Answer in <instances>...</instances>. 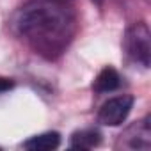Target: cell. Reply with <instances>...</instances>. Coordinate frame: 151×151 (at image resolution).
Segmentation results:
<instances>
[{"instance_id":"obj_6","label":"cell","mask_w":151,"mask_h":151,"mask_svg":"<svg viewBox=\"0 0 151 151\" xmlns=\"http://www.w3.org/2000/svg\"><path fill=\"white\" fill-rule=\"evenodd\" d=\"M101 142V135L98 130L93 128H86V130H78L71 135V142L69 146L75 149H93L96 146H100Z\"/></svg>"},{"instance_id":"obj_8","label":"cell","mask_w":151,"mask_h":151,"mask_svg":"<svg viewBox=\"0 0 151 151\" xmlns=\"http://www.w3.org/2000/svg\"><path fill=\"white\" fill-rule=\"evenodd\" d=\"M94 2H96V4H101V0H94Z\"/></svg>"},{"instance_id":"obj_2","label":"cell","mask_w":151,"mask_h":151,"mask_svg":"<svg viewBox=\"0 0 151 151\" xmlns=\"http://www.w3.org/2000/svg\"><path fill=\"white\" fill-rule=\"evenodd\" d=\"M124 50L126 53L144 68H149L151 62V34L146 23H133L124 34Z\"/></svg>"},{"instance_id":"obj_3","label":"cell","mask_w":151,"mask_h":151,"mask_svg":"<svg viewBox=\"0 0 151 151\" xmlns=\"http://www.w3.org/2000/svg\"><path fill=\"white\" fill-rule=\"evenodd\" d=\"M132 107H133V96L130 94L110 98L107 103L101 105L98 112V121L105 126H119L128 117Z\"/></svg>"},{"instance_id":"obj_1","label":"cell","mask_w":151,"mask_h":151,"mask_svg":"<svg viewBox=\"0 0 151 151\" xmlns=\"http://www.w3.org/2000/svg\"><path fill=\"white\" fill-rule=\"evenodd\" d=\"M18 32L43 55L60 53L73 37V11L59 0H32L16 20Z\"/></svg>"},{"instance_id":"obj_4","label":"cell","mask_w":151,"mask_h":151,"mask_svg":"<svg viewBox=\"0 0 151 151\" xmlns=\"http://www.w3.org/2000/svg\"><path fill=\"white\" fill-rule=\"evenodd\" d=\"M121 86V77H119V73L114 69V68H103L100 73H98V77L94 78L93 82V89L96 93H112L116 91L117 87Z\"/></svg>"},{"instance_id":"obj_5","label":"cell","mask_w":151,"mask_h":151,"mask_svg":"<svg viewBox=\"0 0 151 151\" xmlns=\"http://www.w3.org/2000/svg\"><path fill=\"white\" fill-rule=\"evenodd\" d=\"M59 144H60V135L57 132H46V133H39L25 140L23 147L30 151H50V149L59 147Z\"/></svg>"},{"instance_id":"obj_7","label":"cell","mask_w":151,"mask_h":151,"mask_svg":"<svg viewBox=\"0 0 151 151\" xmlns=\"http://www.w3.org/2000/svg\"><path fill=\"white\" fill-rule=\"evenodd\" d=\"M14 87V82L11 78H4V77H0V94L6 93V91H11Z\"/></svg>"}]
</instances>
